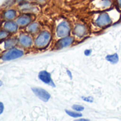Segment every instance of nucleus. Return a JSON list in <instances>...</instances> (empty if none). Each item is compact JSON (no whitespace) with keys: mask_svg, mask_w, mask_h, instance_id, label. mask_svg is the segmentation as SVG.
Returning a JSON list of instances; mask_svg holds the SVG:
<instances>
[{"mask_svg":"<svg viewBox=\"0 0 121 121\" xmlns=\"http://www.w3.org/2000/svg\"><path fill=\"white\" fill-rule=\"evenodd\" d=\"M9 36V32L7 31H0V40L4 39Z\"/></svg>","mask_w":121,"mask_h":121,"instance_id":"19","label":"nucleus"},{"mask_svg":"<svg viewBox=\"0 0 121 121\" xmlns=\"http://www.w3.org/2000/svg\"><path fill=\"white\" fill-rule=\"evenodd\" d=\"M116 2H117V5L119 6V7L121 9V0H116Z\"/></svg>","mask_w":121,"mask_h":121,"instance_id":"24","label":"nucleus"},{"mask_svg":"<svg viewBox=\"0 0 121 121\" xmlns=\"http://www.w3.org/2000/svg\"><path fill=\"white\" fill-rule=\"evenodd\" d=\"M66 112L71 117H80L82 116V114L81 112H78L77 111L74 112V111H71V110H66Z\"/></svg>","mask_w":121,"mask_h":121,"instance_id":"17","label":"nucleus"},{"mask_svg":"<svg viewBox=\"0 0 121 121\" xmlns=\"http://www.w3.org/2000/svg\"><path fill=\"white\" fill-rule=\"evenodd\" d=\"M83 100H85L86 102H89V103H92L93 102V98H91V97H87V98L83 97Z\"/></svg>","mask_w":121,"mask_h":121,"instance_id":"20","label":"nucleus"},{"mask_svg":"<svg viewBox=\"0 0 121 121\" xmlns=\"http://www.w3.org/2000/svg\"><path fill=\"white\" fill-rule=\"evenodd\" d=\"M19 43L25 47V48H29L30 47L32 43H33V39H32V37L29 35V34H22L20 36H19Z\"/></svg>","mask_w":121,"mask_h":121,"instance_id":"10","label":"nucleus"},{"mask_svg":"<svg viewBox=\"0 0 121 121\" xmlns=\"http://www.w3.org/2000/svg\"><path fill=\"white\" fill-rule=\"evenodd\" d=\"M78 120H79V121H81V120H85V121H86V120H88V119H81V118H80V119H78Z\"/></svg>","mask_w":121,"mask_h":121,"instance_id":"25","label":"nucleus"},{"mask_svg":"<svg viewBox=\"0 0 121 121\" xmlns=\"http://www.w3.org/2000/svg\"><path fill=\"white\" fill-rule=\"evenodd\" d=\"M91 53H92V50H91V49H86V50L84 51L85 55H86V56H90V55L91 54Z\"/></svg>","mask_w":121,"mask_h":121,"instance_id":"22","label":"nucleus"},{"mask_svg":"<svg viewBox=\"0 0 121 121\" xmlns=\"http://www.w3.org/2000/svg\"><path fill=\"white\" fill-rule=\"evenodd\" d=\"M31 90L34 92V93L41 100H42L43 102H47L51 98L50 93L48 91H46V90L43 89V88H32Z\"/></svg>","mask_w":121,"mask_h":121,"instance_id":"7","label":"nucleus"},{"mask_svg":"<svg viewBox=\"0 0 121 121\" xmlns=\"http://www.w3.org/2000/svg\"><path fill=\"white\" fill-rule=\"evenodd\" d=\"M74 41V38L71 36H66L59 39V40L55 43L54 49L55 50H60L64 48H66L68 46H70L73 44Z\"/></svg>","mask_w":121,"mask_h":121,"instance_id":"6","label":"nucleus"},{"mask_svg":"<svg viewBox=\"0 0 121 121\" xmlns=\"http://www.w3.org/2000/svg\"><path fill=\"white\" fill-rule=\"evenodd\" d=\"M71 31L70 24L66 20H63L58 23L56 29V34L58 39L68 36Z\"/></svg>","mask_w":121,"mask_h":121,"instance_id":"2","label":"nucleus"},{"mask_svg":"<svg viewBox=\"0 0 121 121\" xmlns=\"http://www.w3.org/2000/svg\"><path fill=\"white\" fill-rule=\"evenodd\" d=\"M3 27L4 28L6 31L14 33V32H16L18 29V24L17 22L9 20L4 23Z\"/></svg>","mask_w":121,"mask_h":121,"instance_id":"12","label":"nucleus"},{"mask_svg":"<svg viewBox=\"0 0 121 121\" xmlns=\"http://www.w3.org/2000/svg\"><path fill=\"white\" fill-rule=\"evenodd\" d=\"M32 22V17L30 14H23L20 16L17 20V23L21 26H26L29 25Z\"/></svg>","mask_w":121,"mask_h":121,"instance_id":"11","label":"nucleus"},{"mask_svg":"<svg viewBox=\"0 0 121 121\" xmlns=\"http://www.w3.org/2000/svg\"><path fill=\"white\" fill-rule=\"evenodd\" d=\"M39 28H40V25H39V23L33 22V23H31L28 26L27 31L29 33H31V34H35V33H36L39 30Z\"/></svg>","mask_w":121,"mask_h":121,"instance_id":"13","label":"nucleus"},{"mask_svg":"<svg viewBox=\"0 0 121 121\" xmlns=\"http://www.w3.org/2000/svg\"><path fill=\"white\" fill-rule=\"evenodd\" d=\"M24 52L19 48H12L9 50L7 52H6L3 56H2V60L7 61V60H14L19 58H21L24 56Z\"/></svg>","mask_w":121,"mask_h":121,"instance_id":"5","label":"nucleus"},{"mask_svg":"<svg viewBox=\"0 0 121 121\" xmlns=\"http://www.w3.org/2000/svg\"><path fill=\"white\" fill-rule=\"evenodd\" d=\"M51 34L48 31H43L39 33L37 37L35 39L34 44L35 46L38 48H46L51 42Z\"/></svg>","mask_w":121,"mask_h":121,"instance_id":"1","label":"nucleus"},{"mask_svg":"<svg viewBox=\"0 0 121 121\" xmlns=\"http://www.w3.org/2000/svg\"><path fill=\"white\" fill-rule=\"evenodd\" d=\"M17 43V40L16 39H9L4 42V48L10 49L14 47Z\"/></svg>","mask_w":121,"mask_h":121,"instance_id":"15","label":"nucleus"},{"mask_svg":"<svg viewBox=\"0 0 121 121\" xmlns=\"http://www.w3.org/2000/svg\"><path fill=\"white\" fill-rule=\"evenodd\" d=\"M67 73H68V76H69V78H71V79H72V74H71V72L70 71H69V70H67Z\"/></svg>","mask_w":121,"mask_h":121,"instance_id":"23","label":"nucleus"},{"mask_svg":"<svg viewBox=\"0 0 121 121\" xmlns=\"http://www.w3.org/2000/svg\"><path fill=\"white\" fill-rule=\"evenodd\" d=\"M106 60L111 64H117L118 62L119 57L117 53H113L111 55H108L106 56Z\"/></svg>","mask_w":121,"mask_h":121,"instance_id":"16","label":"nucleus"},{"mask_svg":"<svg viewBox=\"0 0 121 121\" xmlns=\"http://www.w3.org/2000/svg\"><path fill=\"white\" fill-rule=\"evenodd\" d=\"M95 25L98 27L103 28L110 26L112 23V19L108 12H102L98 14V17L94 21Z\"/></svg>","mask_w":121,"mask_h":121,"instance_id":"3","label":"nucleus"},{"mask_svg":"<svg viewBox=\"0 0 121 121\" xmlns=\"http://www.w3.org/2000/svg\"><path fill=\"white\" fill-rule=\"evenodd\" d=\"M39 78L44 83L49 85L52 87H55V84L51 78V73H49L48 72H47L46 71H41L39 72Z\"/></svg>","mask_w":121,"mask_h":121,"instance_id":"8","label":"nucleus"},{"mask_svg":"<svg viewBox=\"0 0 121 121\" xmlns=\"http://www.w3.org/2000/svg\"><path fill=\"white\" fill-rule=\"evenodd\" d=\"M73 34L78 38H82L87 34V27L83 24H77L73 28Z\"/></svg>","mask_w":121,"mask_h":121,"instance_id":"9","label":"nucleus"},{"mask_svg":"<svg viewBox=\"0 0 121 121\" xmlns=\"http://www.w3.org/2000/svg\"><path fill=\"white\" fill-rule=\"evenodd\" d=\"M4 104L0 102V115H1L3 112H4Z\"/></svg>","mask_w":121,"mask_h":121,"instance_id":"21","label":"nucleus"},{"mask_svg":"<svg viewBox=\"0 0 121 121\" xmlns=\"http://www.w3.org/2000/svg\"><path fill=\"white\" fill-rule=\"evenodd\" d=\"M112 5V0H93L91 2L93 9L98 11H104L110 9Z\"/></svg>","mask_w":121,"mask_h":121,"instance_id":"4","label":"nucleus"},{"mask_svg":"<svg viewBox=\"0 0 121 121\" xmlns=\"http://www.w3.org/2000/svg\"><path fill=\"white\" fill-rule=\"evenodd\" d=\"M16 16H17V12L14 9H9L6 11L4 14V19L7 20H12L16 17Z\"/></svg>","mask_w":121,"mask_h":121,"instance_id":"14","label":"nucleus"},{"mask_svg":"<svg viewBox=\"0 0 121 121\" xmlns=\"http://www.w3.org/2000/svg\"><path fill=\"white\" fill-rule=\"evenodd\" d=\"M72 108L75 111H77V112H81L84 110V107L82 105H73L72 106Z\"/></svg>","mask_w":121,"mask_h":121,"instance_id":"18","label":"nucleus"}]
</instances>
